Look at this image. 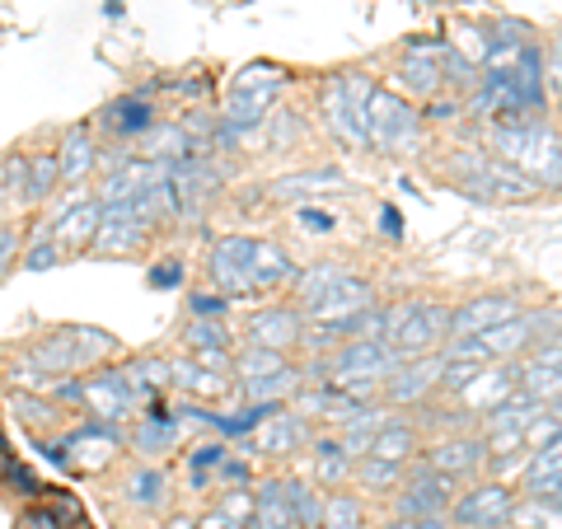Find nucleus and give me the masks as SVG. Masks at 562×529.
<instances>
[{
  "label": "nucleus",
  "instance_id": "nucleus-1",
  "mask_svg": "<svg viewBox=\"0 0 562 529\" xmlns=\"http://www.w3.org/2000/svg\"><path fill=\"white\" fill-rule=\"evenodd\" d=\"M113 351H117V338H113L109 328L61 324V328L43 333V338H33L20 351V361L33 365V370H43V375H52V380H61V375H85V370L103 365Z\"/></svg>",
  "mask_w": 562,
  "mask_h": 529
},
{
  "label": "nucleus",
  "instance_id": "nucleus-2",
  "mask_svg": "<svg viewBox=\"0 0 562 529\" xmlns=\"http://www.w3.org/2000/svg\"><path fill=\"white\" fill-rule=\"evenodd\" d=\"M492 150H497V160L520 169L539 188L562 192V136L549 132L543 122L539 127H512V132L492 127Z\"/></svg>",
  "mask_w": 562,
  "mask_h": 529
},
{
  "label": "nucleus",
  "instance_id": "nucleus-3",
  "mask_svg": "<svg viewBox=\"0 0 562 529\" xmlns=\"http://www.w3.org/2000/svg\"><path fill=\"white\" fill-rule=\"evenodd\" d=\"M286 85H291V76L281 66H272V61L244 66L235 76V85H231V99H225L221 122L225 127H235L239 136H254L262 127V117L277 109V99L286 94Z\"/></svg>",
  "mask_w": 562,
  "mask_h": 529
},
{
  "label": "nucleus",
  "instance_id": "nucleus-4",
  "mask_svg": "<svg viewBox=\"0 0 562 529\" xmlns=\"http://www.w3.org/2000/svg\"><path fill=\"white\" fill-rule=\"evenodd\" d=\"M371 90H375V80L361 76V70H338L319 90V109H324L328 132L338 136L347 150H371V136H366V103H371Z\"/></svg>",
  "mask_w": 562,
  "mask_h": 529
},
{
  "label": "nucleus",
  "instance_id": "nucleus-5",
  "mask_svg": "<svg viewBox=\"0 0 562 529\" xmlns=\"http://www.w3.org/2000/svg\"><path fill=\"white\" fill-rule=\"evenodd\" d=\"M417 127H422V117L417 109L403 94L394 90H371V103H366V136H371V150L375 155H398V150H408L413 140H417Z\"/></svg>",
  "mask_w": 562,
  "mask_h": 529
},
{
  "label": "nucleus",
  "instance_id": "nucleus-6",
  "mask_svg": "<svg viewBox=\"0 0 562 529\" xmlns=\"http://www.w3.org/2000/svg\"><path fill=\"white\" fill-rule=\"evenodd\" d=\"M520 502V492L502 479H487V483H473L469 492L450 502V529H506L512 525V510Z\"/></svg>",
  "mask_w": 562,
  "mask_h": 529
},
{
  "label": "nucleus",
  "instance_id": "nucleus-7",
  "mask_svg": "<svg viewBox=\"0 0 562 529\" xmlns=\"http://www.w3.org/2000/svg\"><path fill=\"white\" fill-rule=\"evenodd\" d=\"M454 502V483L446 473H436L427 460H413L408 479H403L398 497H394V516L398 520H422V516H446Z\"/></svg>",
  "mask_w": 562,
  "mask_h": 529
},
{
  "label": "nucleus",
  "instance_id": "nucleus-8",
  "mask_svg": "<svg viewBox=\"0 0 562 529\" xmlns=\"http://www.w3.org/2000/svg\"><path fill=\"white\" fill-rule=\"evenodd\" d=\"M150 94H155V85H140V90H132V94L109 99V103L99 109V117H94V132L113 136L117 146H136V140L146 136L155 122H160V113H155Z\"/></svg>",
  "mask_w": 562,
  "mask_h": 529
},
{
  "label": "nucleus",
  "instance_id": "nucleus-9",
  "mask_svg": "<svg viewBox=\"0 0 562 529\" xmlns=\"http://www.w3.org/2000/svg\"><path fill=\"white\" fill-rule=\"evenodd\" d=\"M450 338V305H431V300H413L408 319L398 324V333L390 338V347L398 351L403 361L408 357H431L441 351Z\"/></svg>",
  "mask_w": 562,
  "mask_h": 529
},
{
  "label": "nucleus",
  "instance_id": "nucleus-10",
  "mask_svg": "<svg viewBox=\"0 0 562 529\" xmlns=\"http://www.w3.org/2000/svg\"><path fill=\"white\" fill-rule=\"evenodd\" d=\"M249 254H254V235H221L206 249V277L225 300L254 295L249 291Z\"/></svg>",
  "mask_w": 562,
  "mask_h": 529
},
{
  "label": "nucleus",
  "instance_id": "nucleus-11",
  "mask_svg": "<svg viewBox=\"0 0 562 529\" xmlns=\"http://www.w3.org/2000/svg\"><path fill=\"white\" fill-rule=\"evenodd\" d=\"M450 43H427V38H413L403 47V61H398V90L413 94V99H436L446 90V76H441V61H446Z\"/></svg>",
  "mask_w": 562,
  "mask_h": 529
},
{
  "label": "nucleus",
  "instance_id": "nucleus-12",
  "mask_svg": "<svg viewBox=\"0 0 562 529\" xmlns=\"http://www.w3.org/2000/svg\"><path fill=\"white\" fill-rule=\"evenodd\" d=\"M305 314L301 305H262L249 314V324H244V347H262V351H291L301 347L305 338Z\"/></svg>",
  "mask_w": 562,
  "mask_h": 529
},
{
  "label": "nucleus",
  "instance_id": "nucleus-13",
  "mask_svg": "<svg viewBox=\"0 0 562 529\" xmlns=\"http://www.w3.org/2000/svg\"><path fill=\"white\" fill-rule=\"evenodd\" d=\"M169 183V160H122L113 165L109 173H103V183L94 192V202L99 206H117V202H136L140 192H150V188H160Z\"/></svg>",
  "mask_w": 562,
  "mask_h": 529
},
{
  "label": "nucleus",
  "instance_id": "nucleus-14",
  "mask_svg": "<svg viewBox=\"0 0 562 529\" xmlns=\"http://www.w3.org/2000/svg\"><path fill=\"white\" fill-rule=\"evenodd\" d=\"M61 446L70 454V469H103L113 460V454H122V446H127V431L113 427V421H80V427H70L61 436Z\"/></svg>",
  "mask_w": 562,
  "mask_h": 529
},
{
  "label": "nucleus",
  "instance_id": "nucleus-15",
  "mask_svg": "<svg viewBox=\"0 0 562 529\" xmlns=\"http://www.w3.org/2000/svg\"><path fill=\"white\" fill-rule=\"evenodd\" d=\"M90 417L99 421H113V427H127V421L140 413L136 398L127 394V380H122V370H94V375H85V403H80Z\"/></svg>",
  "mask_w": 562,
  "mask_h": 529
},
{
  "label": "nucleus",
  "instance_id": "nucleus-16",
  "mask_svg": "<svg viewBox=\"0 0 562 529\" xmlns=\"http://www.w3.org/2000/svg\"><path fill=\"white\" fill-rule=\"evenodd\" d=\"M516 314H520L516 295H502V291L473 295V300H464V305H450V338H454V333H460V338H483L487 328L512 324Z\"/></svg>",
  "mask_w": 562,
  "mask_h": 529
},
{
  "label": "nucleus",
  "instance_id": "nucleus-17",
  "mask_svg": "<svg viewBox=\"0 0 562 529\" xmlns=\"http://www.w3.org/2000/svg\"><path fill=\"white\" fill-rule=\"evenodd\" d=\"M244 446H249L254 454H295V450L310 446V421L286 403V408H272L268 417H262Z\"/></svg>",
  "mask_w": 562,
  "mask_h": 529
},
{
  "label": "nucleus",
  "instance_id": "nucleus-18",
  "mask_svg": "<svg viewBox=\"0 0 562 529\" xmlns=\"http://www.w3.org/2000/svg\"><path fill=\"white\" fill-rule=\"evenodd\" d=\"M384 398L398 403V408H413V403L431 398V390H441V351H431V357H408L394 365V375L380 384Z\"/></svg>",
  "mask_w": 562,
  "mask_h": 529
},
{
  "label": "nucleus",
  "instance_id": "nucleus-19",
  "mask_svg": "<svg viewBox=\"0 0 562 529\" xmlns=\"http://www.w3.org/2000/svg\"><path fill=\"white\" fill-rule=\"evenodd\" d=\"M146 225L136 221V211L132 202H117V206H103V225H99V235L90 244V254L99 258H132L140 244H146Z\"/></svg>",
  "mask_w": 562,
  "mask_h": 529
},
{
  "label": "nucleus",
  "instance_id": "nucleus-20",
  "mask_svg": "<svg viewBox=\"0 0 562 529\" xmlns=\"http://www.w3.org/2000/svg\"><path fill=\"white\" fill-rule=\"evenodd\" d=\"M371 305H380V300H375V281L351 272V277H342L333 291H324L319 300H314V305H305L301 314L319 324V319H347V314H361V309H371Z\"/></svg>",
  "mask_w": 562,
  "mask_h": 529
},
{
  "label": "nucleus",
  "instance_id": "nucleus-21",
  "mask_svg": "<svg viewBox=\"0 0 562 529\" xmlns=\"http://www.w3.org/2000/svg\"><path fill=\"white\" fill-rule=\"evenodd\" d=\"M57 165H61V183L66 188H85L99 165V140H94V122H76L66 127L57 140Z\"/></svg>",
  "mask_w": 562,
  "mask_h": 529
},
{
  "label": "nucleus",
  "instance_id": "nucleus-22",
  "mask_svg": "<svg viewBox=\"0 0 562 529\" xmlns=\"http://www.w3.org/2000/svg\"><path fill=\"white\" fill-rule=\"evenodd\" d=\"M169 390H179L192 403H216L235 390V375H216V370L192 361L188 351H179V357H169Z\"/></svg>",
  "mask_w": 562,
  "mask_h": 529
},
{
  "label": "nucleus",
  "instance_id": "nucleus-23",
  "mask_svg": "<svg viewBox=\"0 0 562 529\" xmlns=\"http://www.w3.org/2000/svg\"><path fill=\"white\" fill-rule=\"evenodd\" d=\"M99 225H103V206L94 198H80V202H70L66 211H57V216L47 221V235L61 244V249H90L94 235H99Z\"/></svg>",
  "mask_w": 562,
  "mask_h": 529
},
{
  "label": "nucleus",
  "instance_id": "nucleus-24",
  "mask_svg": "<svg viewBox=\"0 0 562 529\" xmlns=\"http://www.w3.org/2000/svg\"><path fill=\"white\" fill-rule=\"evenodd\" d=\"M427 464L436 473H446L450 483H460V479H469V473L487 469V446H483V436H469V431L450 436V440H441V446H431Z\"/></svg>",
  "mask_w": 562,
  "mask_h": 529
},
{
  "label": "nucleus",
  "instance_id": "nucleus-25",
  "mask_svg": "<svg viewBox=\"0 0 562 529\" xmlns=\"http://www.w3.org/2000/svg\"><path fill=\"white\" fill-rule=\"evenodd\" d=\"M295 272H301V268H295L291 254L281 249V244L254 235V254H249V291H254V295H268V291L291 286Z\"/></svg>",
  "mask_w": 562,
  "mask_h": 529
},
{
  "label": "nucleus",
  "instance_id": "nucleus-26",
  "mask_svg": "<svg viewBox=\"0 0 562 529\" xmlns=\"http://www.w3.org/2000/svg\"><path fill=\"white\" fill-rule=\"evenodd\" d=\"M249 529H301V520H295V506L286 497V479H262L254 487Z\"/></svg>",
  "mask_w": 562,
  "mask_h": 529
},
{
  "label": "nucleus",
  "instance_id": "nucleus-27",
  "mask_svg": "<svg viewBox=\"0 0 562 529\" xmlns=\"http://www.w3.org/2000/svg\"><path fill=\"white\" fill-rule=\"evenodd\" d=\"M169 497H173V479L160 464H136L127 473V483H122V502L132 510H165Z\"/></svg>",
  "mask_w": 562,
  "mask_h": 529
},
{
  "label": "nucleus",
  "instance_id": "nucleus-28",
  "mask_svg": "<svg viewBox=\"0 0 562 529\" xmlns=\"http://www.w3.org/2000/svg\"><path fill=\"white\" fill-rule=\"evenodd\" d=\"M235 390L244 403H258V408H286V403L305 390V375H301V365H286V370H277V375L239 380Z\"/></svg>",
  "mask_w": 562,
  "mask_h": 529
},
{
  "label": "nucleus",
  "instance_id": "nucleus-29",
  "mask_svg": "<svg viewBox=\"0 0 562 529\" xmlns=\"http://www.w3.org/2000/svg\"><path fill=\"white\" fill-rule=\"evenodd\" d=\"M483 347H487L492 361H520L525 351H535V324H530V314L520 309L512 324L487 328V333H483Z\"/></svg>",
  "mask_w": 562,
  "mask_h": 529
},
{
  "label": "nucleus",
  "instance_id": "nucleus-30",
  "mask_svg": "<svg viewBox=\"0 0 562 529\" xmlns=\"http://www.w3.org/2000/svg\"><path fill=\"white\" fill-rule=\"evenodd\" d=\"M310 464H314V479H319L324 487H342L351 473H357V460L338 446V436L310 440Z\"/></svg>",
  "mask_w": 562,
  "mask_h": 529
},
{
  "label": "nucleus",
  "instance_id": "nucleus-31",
  "mask_svg": "<svg viewBox=\"0 0 562 529\" xmlns=\"http://www.w3.org/2000/svg\"><path fill=\"white\" fill-rule=\"evenodd\" d=\"M516 390L530 398V403H539V408H562V370L530 357V361H520Z\"/></svg>",
  "mask_w": 562,
  "mask_h": 529
},
{
  "label": "nucleus",
  "instance_id": "nucleus-32",
  "mask_svg": "<svg viewBox=\"0 0 562 529\" xmlns=\"http://www.w3.org/2000/svg\"><path fill=\"white\" fill-rule=\"evenodd\" d=\"M183 155H192V140L179 122H165V117L136 140V160H183Z\"/></svg>",
  "mask_w": 562,
  "mask_h": 529
},
{
  "label": "nucleus",
  "instance_id": "nucleus-33",
  "mask_svg": "<svg viewBox=\"0 0 562 529\" xmlns=\"http://www.w3.org/2000/svg\"><path fill=\"white\" fill-rule=\"evenodd\" d=\"M342 169H305V173H286V179H277L268 192L277 202H301V198H319L324 188H342Z\"/></svg>",
  "mask_w": 562,
  "mask_h": 529
},
{
  "label": "nucleus",
  "instance_id": "nucleus-34",
  "mask_svg": "<svg viewBox=\"0 0 562 529\" xmlns=\"http://www.w3.org/2000/svg\"><path fill=\"white\" fill-rule=\"evenodd\" d=\"M417 427L408 417H390L384 427L375 431V446H371V454L375 460H394V464H408V460H417Z\"/></svg>",
  "mask_w": 562,
  "mask_h": 529
},
{
  "label": "nucleus",
  "instance_id": "nucleus-35",
  "mask_svg": "<svg viewBox=\"0 0 562 529\" xmlns=\"http://www.w3.org/2000/svg\"><path fill=\"white\" fill-rule=\"evenodd\" d=\"M342 277H351V268H347V262H338V258H324V262H310V268H301V272H295V281H291L295 295H301V309L314 305L324 291H333Z\"/></svg>",
  "mask_w": 562,
  "mask_h": 529
},
{
  "label": "nucleus",
  "instance_id": "nucleus-36",
  "mask_svg": "<svg viewBox=\"0 0 562 529\" xmlns=\"http://www.w3.org/2000/svg\"><path fill=\"white\" fill-rule=\"evenodd\" d=\"M10 413L20 417V427L29 431V436H43V431H52L61 421V408L52 398H43V394H10Z\"/></svg>",
  "mask_w": 562,
  "mask_h": 529
},
{
  "label": "nucleus",
  "instance_id": "nucleus-37",
  "mask_svg": "<svg viewBox=\"0 0 562 529\" xmlns=\"http://www.w3.org/2000/svg\"><path fill=\"white\" fill-rule=\"evenodd\" d=\"M61 188V165H57V150H33L29 155V206L52 202Z\"/></svg>",
  "mask_w": 562,
  "mask_h": 529
},
{
  "label": "nucleus",
  "instance_id": "nucleus-38",
  "mask_svg": "<svg viewBox=\"0 0 562 529\" xmlns=\"http://www.w3.org/2000/svg\"><path fill=\"white\" fill-rule=\"evenodd\" d=\"M61 262H66V249L47 235V225H38V230L24 239V249H20V268L24 272H52V268H61Z\"/></svg>",
  "mask_w": 562,
  "mask_h": 529
},
{
  "label": "nucleus",
  "instance_id": "nucleus-39",
  "mask_svg": "<svg viewBox=\"0 0 562 529\" xmlns=\"http://www.w3.org/2000/svg\"><path fill=\"white\" fill-rule=\"evenodd\" d=\"M366 492H398L403 479H408V464H394V460H375V454H366L357 460V473H351Z\"/></svg>",
  "mask_w": 562,
  "mask_h": 529
},
{
  "label": "nucleus",
  "instance_id": "nucleus-40",
  "mask_svg": "<svg viewBox=\"0 0 562 529\" xmlns=\"http://www.w3.org/2000/svg\"><path fill=\"white\" fill-rule=\"evenodd\" d=\"M319 529H366V506L357 492H328Z\"/></svg>",
  "mask_w": 562,
  "mask_h": 529
},
{
  "label": "nucleus",
  "instance_id": "nucleus-41",
  "mask_svg": "<svg viewBox=\"0 0 562 529\" xmlns=\"http://www.w3.org/2000/svg\"><path fill=\"white\" fill-rule=\"evenodd\" d=\"M179 342L188 357H198V351H211V347H231L235 338H231V328H225V319H188Z\"/></svg>",
  "mask_w": 562,
  "mask_h": 529
},
{
  "label": "nucleus",
  "instance_id": "nucleus-42",
  "mask_svg": "<svg viewBox=\"0 0 562 529\" xmlns=\"http://www.w3.org/2000/svg\"><path fill=\"white\" fill-rule=\"evenodd\" d=\"M0 202L29 206V155L24 150H10L0 160Z\"/></svg>",
  "mask_w": 562,
  "mask_h": 529
},
{
  "label": "nucleus",
  "instance_id": "nucleus-43",
  "mask_svg": "<svg viewBox=\"0 0 562 529\" xmlns=\"http://www.w3.org/2000/svg\"><path fill=\"white\" fill-rule=\"evenodd\" d=\"M286 497L295 506V520H301V529H319V520H324L319 487H314L310 479H286Z\"/></svg>",
  "mask_w": 562,
  "mask_h": 529
},
{
  "label": "nucleus",
  "instance_id": "nucleus-44",
  "mask_svg": "<svg viewBox=\"0 0 562 529\" xmlns=\"http://www.w3.org/2000/svg\"><path fill=\"white\" fill-rule=\"evenodd\" d=\"M286 351H262V347H244L235 351V380H258V375H277L286 370Z\"/></svg>",
  "mask_w": 562,
  "mask_h": 529
},
{
  "label": "nucleus",
  "instance_id": "nucleus-45",
  "mask_svg": "<svg viewBox=\"0 0 562 529\" xmlns=\"http://www.w3.org/2000/svg\"><path fill=\"white\" fill-rule=\"evenodd\" d=\"M553 473H562V431L553 440H543V446L530 450V460H525V479L520 483H530V479H553Z\"/></svg>",
  "mask_w": 562,
  "mask_h": 529
},
{
  "label": "nucleus",
  "instance_id": "nucleus-46",
  "mask_svg": "<svg viewBox=\"0 0 562 529\" xmlns=\"http://www.w3.org/2000/svg\"><path fill=\"white\" fill-rule=\"evenodd\" d=\"M183 281H188V262L173 258V254L169 258H155L150 268H146V286L150 291H179Z\"/></svg>",
  "mask_w": 562,
  "mask_h": 529
},
{
  "label": "nucleus",
  "instance_id": "nucleus-47",
  "mask_svg": "<svg viewBox=\"0 0 562 529\" xmlns=\"http://www.w3.org/2000/svg\"><path fill=\"white\" fill-rule=\"evenodd\" d=\"M132 370L150 394H169V357H155V351L150 357H132Z\"/></svg>",
  "mask_w": 562,
  "mask_h": 529
},
{
  "label": "nucleus",
  "instance_id": "nucleus-48",
  "mask_svg": "<svg viewBox=\"0 0 562 529\" xmlns=\"http://www.w3.org/2000/svg\"><path fill=\"white\" fill-rule=\"evenodd\" d=\"M225 454H231V446H225L221 436H216V440H202V446H192L188 469H192V473H202V479H211V473H216V464L225 460Z\"/></svg>",
  "mask_w": 562,
  "mask_h": 529
},
{
  "label": "nucleus",
  "instance_id": "nucleus-49",
  "mask_svg": "<svg viewBox=\"0 0 562 529\" xmlns=\"http://www.w3.org/2000/svg\"><path fill=\"white\" fill-rule=\"evenodd\" d=\"M231 314V300L221 291H192L188 295V319H225Z\"/></svg>",
  "mask_w": 562,
  "mask_h": 529
},
{
  "label": "nucleus",
  "instance_id": "nucleus-50",
  "mask_svg": "<svg viewBox=\"0 0 562 529\" xmlns=\"http://www.w3.org/2000/svg\"><path fill=\"white\" fill-rule=\"evenodd\" d=\"M262 127H268V140H272V146H291V140H301V117H295V113H286V109H272L268 117H262Z\"/></svg>",
  "mask_w": 562,
  "mask_h": 529
},
{
  "label": "nucleus",
  "instance_id": "nucleus-51",
  "mask_svg": "<svg viewBox=\"0 0 562 529\" xmlns=\"http://www.w3.org/2000/svg\"><path fill=\"white\" fill-rule=\"evenodd\" d=\"M216 483L225 492H239V487H254V469L239 460V454H225V460L216 464Z\"/></svg>",
  "mask_w": 562,
  "mask_h": 529
},
{
  "label": "nucleus",
  "instance_id": "nucleus-52",
  "mask_svg": "<svg viewBox=\"0 0 562 529\" xmlns=\"http://www.w3.org/2000/svg\"><path fill=\"white\" fill-rule=\"evenodd\" d=\"M375 230H380V239H390V244H403V235H408V225H403V211H398L394 202H380Z\"/></svg>",
  "mask_w": 562,
  "mask_h": 529
},
{
  "label": "nucleus",
  "instance_id": "nucleus-53",
  "mask_svg": "<svg viewBox=\"0 0 562 529\" xmlns=\"http://www.w3.org/2000/svg\"><path fill=\"white\" fill-rule=\"evenodd\" d=\"M20 249H24V235H20V230H10V225H0V281L10 277V268H14V258H20Z\"/></svg>",
  "mask_w": 562,
  "mask_h": 529
},
{
  "label": "nucleus",
  "instance_id": "nucleus-54",
  "mask_svg": "<svg viewBox=\"0 0 562 529\" xmlns=\"http://www.w3.org/2000/svg\"><path fill=\"white\" fill-rule=\"evenodd\" d=\"M14 529H66V525H61V516H57V506H29Z\"/></svg>",
  "mask_w": 562,
  "mask_h": 529
},
{
  "label": "nucleus",
  "instance_id": "nucleus-55",
  "mask_svg": "<svg viewBox=\"0 0 562 529\" xmlns=\"http://www.w3.org/2000/svg\"><path fill=\"white\" fill-rule=\"evenodd\" d=\"M295 221L305 225V235H333V225H338L333 221V211H319V206H301L295 211Z\"/></svg>",
  "mask_w": 562,
  "mask_h": 529
},
{
  "label": "nucleus",
  "instance_id": "nucleus-56",
  "mask_svg": "<svg viewBox=\"0 0 562 529\" xmlns=\"http://www.w3.org/2000/svg\"><path fill=\"white\" fill-rule=\"evenodd\" d=\"M454 113H460V103H454V99H441V94H436V99H427V109H422L417 117H427V122H450Z\"/></svg>",
  "mask_w": 562,
  "mask_h": 529
},
{
  "label": "nucleus",
  "instance_id": "nucleus-57",
  "mask_svg": "<svg viewBox=\"0 0 562 529\" xmlns=\"http://www.w3.org/2000/svg\"><path fill=\"white\" fill-rule=\"evenodd\" d=\"M380 529H450V516H422V520H384Z\"/></svg>",
  "mask_w": 562,
  "mask_h": 529
},
{
  "label": "nucleus",
  "instance_id": "nucleus-58",
  "mask_svg": "<svg viewBox=\"0 0 562 529\" xmlns=\"http://www.w3.org/2000/svg\"><path fill=\"white\" fill-rule=\"evenodd\" d=\"M173 94H183V99H211V76H192V80H179L173 85Z\"/></svg>",
  "mask_w": 562,
  "mask_h": 529
},
{
  "label": "nucleus",
  "instance_id": "nucleus-59",
  "mask_svg": "<svg viewBox=\"0 0 562 529\" xmlns=\"http://www.w3.org/2000/svg\"><path fill=\"white\" fill-rule=\"evenodd\" d=\"M198 529H249V525H239V520H231V516H225V510H216V506H211L206 516L198 520Z\"/></svg>",
  "mask_w": 562,
  "mask_h": 529
},
{
  "label": "nucleus",
  "instance_id": "nucleus-60",
  "mask_svg": "<svg viewBox=\"0 0 562 529\" xmlns=\"http://www.w3.org/2000/svg\"><path fill=\"white\" fill-rule=\"evenodd\" d=\"M165 529H198V520H192V516H173Z\"/></svg>",
  "mask_w": 562,
  "mask_h": 529
},
{
  "label": "nucleus",
  "instance_id": "nucleus-61",
  "mask_svg": "<svg viewBox=\"0 0 562 529\" xmlns=\"http://www.w3.org/2000/svg\"><path fill=\"white\" fill-rule=\"evenodd\" d=\"M103 10H109L113 20H117V14H122V0H103Z\"/></svg>",
  "mask_w": 562,
  "mask_h": 529
},
{
  "label": "nucleus",
  "instance_id": "nucleus-62",
  "mask_svg": "<svg viewBox=\"0 0 562 529\" xmlns=\"http://www.w3.org/2000/svg\"><path fill=\"white\" fill-rule=\"evenodd\" d=\"M558 103H562V90H558Z\"/></svg>",
  "mask_w": 562,
  "mask_h": 529
}]
</instances>
